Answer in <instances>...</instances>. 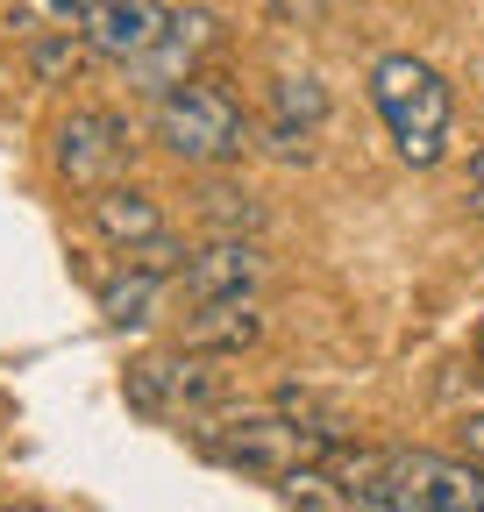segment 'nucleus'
<instances>
[{
    "label": "nucleus",
    "mask_w": 484,
    "mask_h": 512,
    "mask_svg": "<svg viewBox=\"0 0 484 512\" xmlns=\"http://www.w3.org/2000/svg\"><path fill=\"white\" fill-rule=\"evenodd\" d=\"M193 448L214 463V470H235V477H257V484H278L292 463H335L349 434H342V413H257V406H214L200 420H186Z\"/></svg>",
    "instance_id": "1"
},
{
    "label": "nucleus",
    "mask_w": 484,
    "mask_h": 512,
    "mask_svg": "<svg viewBox=\"0 0 484 512\" xmlns=\"http://www.w3.org/2000/svg\"><path fill=\"white\" fill-rule=\"evenodd\" d=\"M150 136L186 171H228L257 150V121L242 114V100L214 72H193V79H178L150 100Z\"/></svg>",
    "instance_id": "2"
},
{
    "label": "nucleus",
    "mask_w": 484,
    "mask_h": 512,
    "mask_svg": "<svg viewBox=\"0 0 484 512\" xmlns=\"http://www.w3.org/2000/svg\"><path fill=\"white\" fill-rule=\"evenodd\" d=\"M371 107L385 121V136L399 150V164L413 171H435L449 157V121H456V93L449 79L435 72L428 57H413V50H392L371 64Z\"/></svg>",
    "instance_id": "3"
},
{
    "label": "nucleus",
    "mask_w": 484,
    "mask_h": 512,
    "mask_svg": "<svg viewBox=\"0 0 484 512\" xmlns=\"http://www.w3.org/2000/svg\"><path fill=\"white\" fill-rule=\"evenodd\" d=\"M371 512H484V463H470L463 448H385Z\"/></svg>",
    "instance_id": "4"
},
{
    "label": "nucleus",
    "mask_w": 484,
    "mask_h": 512,
    "mask_svg": "<svg viewBox=\"0 0 484 512\" xmlns=\"http://www.w3.org/2000/svg\"><path fill=\"white\" fill-rule=\"evenodd\" d=\"M121 399L143 420H200L214 406H228V377L221 356H193V349H164V356H136L121 370Z\"/></svg>",
    "instance_id": "5"
},
{
    "label": "nucleus",
    "mask_w": 484,
    "mask_h": 512,
    "mask_svg": "<svg viewBox=\"0 0 484 512\" xmlns=\"http://www.w3.org/2000/svg\"><path fill=\"white\" fill-rule=\"evenodd\" d=\"M129 157H136L129 121L107 114V107H72L65 121H57V136H50V164H57V178H65L72 192L114 185L121 171H129Z\"/></svg>",
    "instance_id": "6"
},
{
    "label": "nucleus",
    "mask_w": 484,
    "mask_h": 512,
    "mask_svg": "<svg viewBox=\"0 0 484 512\" xmlns=\"http://www.w3.org/2000/svg\"><path fill=\"white\" fill-rule=\"evenodd\" d=\"M228 43V22L214 15V8H171L164 15V36L136 57V64H121L129 72V86L136 93H164V86H178V79H193V72H207V57Z\"/></svg>",
    "instance_id": "7"
},
{
    "label": "nucleus",
    "mask_w": 484,
    "mask_h": 512,
    "mask_svg": "<svg viewBox=\"0 0 484 512\" xmlns=\"http://www.w3.org/2000/svg\"><path fill=\"white\" fill-rule=\"evenodd\" d=\"M271 278V256H264V235H207L186 249V271H178V292L193 306L207 299H257Z\"/></svg>",
    "instance_id": "8"
},
{
    "label": "nucleus",
    "mask_w": 484,
    "mask_h": 512,
    "mask_svg": "<svg viewBox=\"0 0 484 512\" xmlns=\"http://www.w3.org/2000/svg\"><path fill=\"white\" fill-rule=\"evenodd\" d=\"M164 0H86V15L72 22L86 36V50L100 64H136L157 36H164Z\"/></svg>",
    "instance_id": "9"
},
{
    "label": "nucleus",
    "mask_w": 484,
    "mask_h": 512,
    "mask_svg": "<svg viewBox=\"0 0 484 512\" xmlns=\"http://www.w3.org/2000/svg\"><path fill=\"white\" fill-rule=\"evenodd\" d=\"M264 342V306L257 299H207L186 313V328H178V349H193V356H242V349H257Z\"/></svg>",
    "instance_id": "10"
},
{
    "label": "nucleus",
    "mask_w": 484,
    "mask_h": 512,
    "mask_svg": "<svg viewBox=\"0 0 484 512\" xmlns=\"http://www.w3.org/2000/svg\"><path fill=\"white\" fill-rule=\"evenodd\" d=\"M86 221L107 249H136L150 235H164V207H157V192L150 185H129V178H114L100 192H86Z\"/></svg>",
    "instance_id": "11"
},
{
    "label": "nucleus",
    "mask_w": 484,
    "mask_h": 512,
    "mask_svg": "<svg viewBox=\"0 0 484 512\" xmlns=\"http://www.w3.org/2000/svg\"><path fill=\"white\" fill-rule=\"evenodd\" d=\"M164 285H171V278H157V271H143V264H121V271L100 285V320H107L114 335L150 328V320H157V299H164Z\"/></svg>",
    "instance_id": "12"
},
{
    "label": "nucleus",
    "mask_w": 484,
    "mask_h": 512,
    "mask_svg": "<svg viewBox=\"0 0 484 512\" xmlns=\"http://www.w3.org/2000/svg\"><path fill=\"white\" fill-rule=\"evenodd\" d=\"M193 214H200L207 235H264V200L235 178H207L193 192Z\"/></svg>",
    "instance_id": "13"
},
{
    "label": "nucleus",
    "mask_w": 484,
    "mask_h": 512,
    "mask_svg": "<svg viewBox=\"0 0 484 512\" xmlns=\"http://www.w3.org/2000/svg\"><path fill=\"white\" fill-rule=\"evenodd\" d=\"M29 79L36 86H72L86 64H93V50H86V36L65 22V29H29Z\"/></svg>",
    "instance_id": "14"
},
{
    "label": "nucleus",
    "mask_w": 484,
    "mask_h": 512,
    "mask_svg": "<svg viewBox=\"0 0 484 512\" xmlns=\"http://www.w3.org/2000/svg\"><path fill=\"white\" fill-rule=\"evenodd\" d=\"M271 121H292V128H321L328 121V86L314 72H285L271 86Z\"/></svg>",
    "instance_id": "15"
},
{
    "label": "nucleus",
    "mask_w": 484,
    "mask_h": 512,
    "mask_svg": "<svg viewBox=\"0 0 484 512\" xmlns=\"http://www.w3.org/2000/svg\"><path fill=\"white\" fill-rule=\"evenodd\" d=\"M121 264H143V271H157V278L178 285V271H186V242L164 228V235H150V242H136V249H121Z\"/></svg>",
    "instance_id": "16"
},
{
    "label": "nucleus",
    "mask_w": 484,
    "mask_h": 512,
    "mask_svg": "<svg viewBox=\"0 0 484 512\" xmlns=\"http://www.w3.org/2000/svg\"><path fill=\"white\" fill-rule=\"evenodd\" d=\"M264 150L278 164H307L314 157V128H292V121H264Z\"/></svg>",
    "instance_id": "17"
},
{
    "label": "nucleus",
    "mask_w": 484,
    "mask_h": 512,
    "mask_svg": "<svg viewBox=\"0 0 484 512\" xmlns=\"http://www.w3.org/2000/svg\"><path fill=\"white\" fill-rule=\"evenodd\" d=\"M264 8H271L278 22H292V29H307V22L328 15V0H264Z\"/></svg>",
    "instance_id": "18"
},
{
    "label": "nucleus",
    "mask_w": 484,
    "mask_h": 512,
    "mask_svg": "<svg viewBox=\"0 0 484 512\" xmlns=\"http://www.w3.org/2000/svg\"><path fill=\"white\" fill-rule=\"evenodd\" d=\"M456 448L470 463H484V413H463V427H456Z\"/></svg>",
    "instance_id": "19"
},
{
    "label": "nucleus",
    "mask_w": 484,
    "mask_h": 512,
    "mask_svg": "<svg viewBox=\"0 0 484 512\" xmlns=\"http://www.w3.org/2000/svg\"><path fill=\"white\" fill-rule=\"evenodd\" d=\"M470 214L484 221V150H470Z\"/></svg>",
    "instance_id": "20"
}]
</instances>
